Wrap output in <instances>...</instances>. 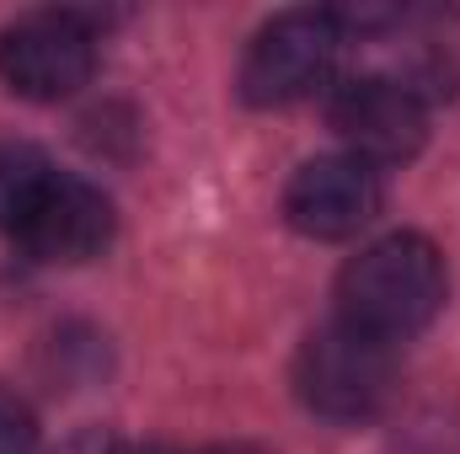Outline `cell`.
Returning <instances> with one entry per match:
<instances>
[{
  "mask_svg": "<svg viewBox=\"0 0 460 454\" xmlns=\"http://www.w3.org/2000/svg\"><path fill=\"white\" fill-rule=\"evenodd\" d=\"M445 289L450 278L439 246L418 230H391L338 273V321L380 342H402L445 310Z\"/></svg>",
  "mask_w": 460,
  "mask_h": 454,
  "instance_id": "obj_1",
  "label": "cell"
},
{
  "mask_svg": "<svg viewBox=\"0 0 460 454\" xmlns=\"http://www.w3.org/2000/svg\"><path fill=\"white\" fill-rule=\"evenodd\" d=\"M396 353L348 321H332L300 342L295 353V396L305 412L327 423H364L391 401Z\"/></svg>",
  "mask_w": 460,
  "mask_h": 454,
  "instance_id": "obj_2",
  "label": "cell"
},
{
  "mask_svg": "<svg viewBox=\"0 0 460 454\" xmlns=\"http://www.w3.org/2000/svg\"><path fill=\"white\" fill-rule=\"evenodd\" d=\"M343 48V22L332 11H279L241 59V97L252 108H289L327 86Z\"/></svg>",
  "mask_w": 460,
  "mask_h": 454,
  "instance_id": "obj_3",
  "label": "cell"
},
{
  "mask_svg": "<svg viewBox=\"0 0 460 454\" xmlns=\"http://www.w3.org/2000/svg\"><path fill=\"white\" fill-rule=\"evenodd\" d=\"M97 70V38L75 11H32L0 27V81L27 102H65Z\"/></svg>",
  "mask_w": 460,
  "mask_h": 454,
  "instance_id": "obj_4",
  "label": "cell"
},
{
  "mask_svg": "<svg viewBox=\"0 0 460 454\" xmlns=\"http://www.w3.org/2000/svg\"><path fill=\"white\" fill-rule=\"evenodd\" d=\"M332 128L343 134L348 155L364 166H396L412 161L429 139V108L412 86L391 75H353L332 97Z\"/></svg>",
  "mask_w": 460,
  "mask_h": 454,
  "instance_id": "obj_5",
  "label": "cell"
},
{
  "mask_svg": "<svg viewBox=\"0 0 460 454\" xmlns=\"http://www.w3.org/2000/svg\"><path fill=\"white\" fill-rule=\"evenodd\" d=\"M289 225L311 240H343L380 214V177L358 155H316L284 188Z\"/></svg>",
  "mask_w": 460,
  "mask_h": 454,
  "instance_id": "obj_6",
  "label": "cell"
},
{
  "mask_svg": "<svg viewBox=\"0 0 460 454\" xmlns=\"http://www.w3.org/2000/svg\"><path fill=\"white\" fill-rule=\"evenodd\" d=\"M16 240L38 262H65V267L92 262L113 240V204L102 188H92L81 177H54L49 193L38 198V209L22 220Z\"/></svg>",
  "mask_w": 460,
  "mask_h": 454,
  "instance_id": "obj_7",
  "label": "cell"
},
{
  "mask_svg": "<svg viewBox=\"0 0 460 454\" xmlns=\"http://www.w3.org/2000/svg\"><path fill=\"white\" fill-rule=\"evenodd\" d=\"M59 171L49 166V155L38 144L22 139H0V230H22V220L38 209V198L49 193Z\"/></svg>",
  "mask_w": 460,
  "mask_h": 454,
  "instance_id": "obj_8",
  "label": "cell"
},
{
  "mask_svg": "<svg viewBox=\"0 0 460 454\" xmlns=\"http://www.w3.org/2000/svg\"><path fill=\"white\" fill-rule=\"evenodd\" d=\"M38 450V417L32 406L0 385V454H32Z\"/></svg>",
  "mask_w": 460,
  "mask_h": 454,
  "instance_id": "obj_9",
  "label": "cell"
},
{
  "mask_svg": "<svg viewBox=\"0 0 460 454\" xmlns=\"http://www.w3.org/2000/svg\"><path fill=\"white\" fill-rule=\"evenodd\" d=\"M108 454H177V450H166V444H113Z\"/></svg>",
  "mask_w": 460,
  "mask_h": 454,
  "instance_id": "obj_10",
  "label": "cell"
},
{
  "mask_svg": "<svg viewBox=\"0 0 460 454\" xmlns=\"http://www.w3.org/2000/svg\"><path fill=\"white\" fill-rule=\"evenodd\" d=\"M204 454H262V450H252V444H215V450H204Z\"/></svg>",
  "mask_w": 460,
  "mask_h": 454,
  "instance_id": "obj_11",
  "label": "cell"
}]
</instances>
